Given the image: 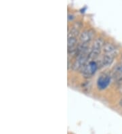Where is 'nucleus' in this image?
I'll return each instance as SVG.
<instances>
[{
	"label": "nucleus",
	"mask_w": 122,
	"mask_h": 134,
	"mask_svg": "<svg viewBox=\"0 0 122 134\" xmlns=\"http://www.w3.org/2000/svg\"><path fill=\"white\" fill-rule=\"evenodd\" d=\"M83 77L89 78L95 73L97 70V64L94 62H90L87 65H85L81 69Z\"/></svg>",
	"instance_id": "nucleus-1"
},
{
	"label": "nucleus",
	"mask_w": 122,
	"mask_h": 134,
	"mask_svg": "<svg viewBox=\"0 0 122 134\" xmlns=\"http://www.w3.org/2000/svg\"><path fill=\"white\" fill-rule=\"evenodd\" d=\"M94 36V31L92 29L85 30L80 34L79 40L82 44H88Z\"/></svg>",
	"instance_id": "nucleus-2"
},
{
	"label": "nucleus",
	"mask_w": 122,
	"mask_h": 134,
	"mask_svg": "<svg viewBox=\"0 0 122 134\" xmlns=\"http://www.w3.org/2000/svg\"><path fill=\"white\" fill-rule=\"evenodd\" d=\"M102 49L106 55L110 56L114 58L115 56L117 54V50L116 49L114 45H113L110 43H106L105 44Z\"/></svg>",
	"instance_id": "nucleus-3"
},
{
	"label": "nucleus",
	"mask_w": 122,
	"mask_h": 134,
	"mask_svg": "<svg viewBox=\"0 0 122 134\" xmlns=\"http://www.w3.org/2000/svg\"><path fill=\"white\" fill-rule=\"evenodd\" d=\"M109 79L108 77L106 76H101L99 79H98V83H97V85H98V87L100 89H103L105 88H106V86L109 85Z\"/></svg>",
	"instance_id": "nucleus-4"
},
{
	"label": "nucleus",
	"mask_w": 122,
	"mask_h": 134,
	"mask_svg": "<svg viewBox=\"0 0 122 134\" xmlns=\"http://www.w3.org/2000/svg\"><path fill=\"white\" fill-rule=\"evenodd\" d=\"M101 62H102V65L103 67H108L113 62V57L105 54L102 57Z\"/></svg>",
	"instance_id": "nucleus-5"
},
{
	"label": "nucleus",
	"mask_w": 122,
	"mask_h": 134,
	"mask_svg": "<svg viewBox=\"0 0 122 134\" xmlns=\"http://www.w3.org/2000/svg\"><path fill=\"white\" fill-rule=\"evenodd\" d=\"M90 87H91V84H90V81H86L84 84H83V85L82 86V89L83 90L86 91V89H87V91L88 90L89 91V89H90Z\"/></svg>",
	"instance_id": "nucleus-6"
},
{
	"label": "nucleus",
	"mask_w": 122,
	"mask_h": 134,
	"mask_svg": "<svg viewBox=\"0 0 122 134\" xmlns=\"http://www.w3.org/2000/svg\"><path fill=\"white\" fill-rule=\"evenodd\" d=\"M119 106L121 107H122V99L119 100Z\"/></svg>",
	"instance_id": "nucleus-7"
}]
</instances>
